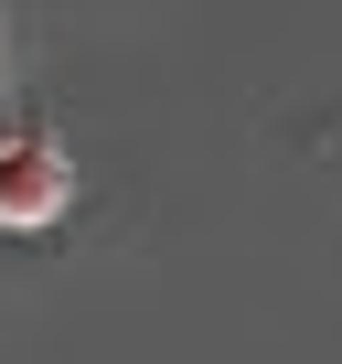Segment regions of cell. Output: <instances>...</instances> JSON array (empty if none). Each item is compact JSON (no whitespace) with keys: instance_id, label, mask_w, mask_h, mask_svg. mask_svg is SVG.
Masks as SVG:
<instances>
[{"instance_id":"cell-1","label":"cell","mask_w":342,"mask_h":364,"mask_svg":"<svg viewBox=\"0 0 342 364\" xmlns=\"http://www.w3.org/2000/svg\"><path fill=\"white\" fill-rule=\"evenodd\" d=\"M65 204H75V150L43 118H11L0 129V236H54Z\"/></svg>"}]
</instances>
